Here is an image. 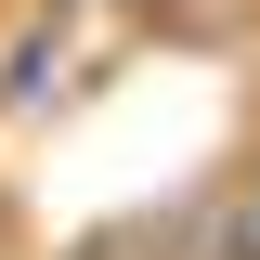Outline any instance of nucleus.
<instances>
[{
    "label": "nucleus",
    "mask_w": 260,
    "mask_h": 260,
    "mask_svg": "<svg viewBox=\"0 0 260 260\" xmlns=\"http://www.w3.org/2000/svg\"><path fill=\"white\" fill-rule=\"evenodd\" d=\"M65 260H182V208H130V221H104V234H78Z\"/></svg>",
    "instance_id": "nucleus-4"
},
{
    "label": "nucleus",
    "mask_w": 260,
    "mask_h": 260,
    "mask_svg": "<svg viewBox=\"0 0 260 260\" xmlns=\"http://www.w3.org/2000/svg\"><path fill=\"white\" fill-rule=\"evenodd\" d=\"M182 260H260V156H234L221 182L182 208Z\"/></svg>",
    "instance_id": "nucleus-2"
},
{
    "label": "nucleus",
    "mask_w": 260,
    "mask_h": 260,
    "mask_svg": "<svg viewBox=\"0 0 260 260\" xmlns=\"http://www.w3.org/2000/svg\"><path fill=\"white\" fill-rule=\"evenodd\" d=\"M78 0H0V117H52L78 91V39H65Z\"/></svg>",
    "instance_id": "nucleus-1"
},
{
    "label": "nucleus",
    "mask_w": 260,
    "mask_h": 260,
    "mask_svg": "<svg viewBox=\"0 0 260 260\" xmlns=\"http://www.w3.org/2000/svg\"><path fill=\"white\" fill-rule=\"evenodd\" d=\"M117 26L169 39V52H221V39H247V26H260V0H117Z\"/></svg>",
    "instance_id": "nucleus-3"
}]
</instances>
